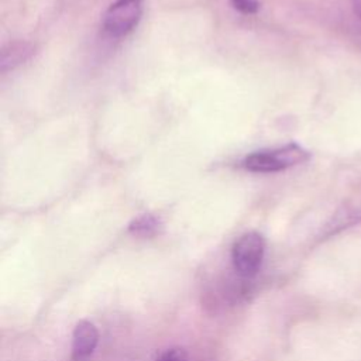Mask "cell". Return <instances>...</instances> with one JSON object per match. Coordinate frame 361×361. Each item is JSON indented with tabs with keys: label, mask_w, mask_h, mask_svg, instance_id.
Returning a JSON list of instances; mask_svg holds the SVG:
<instances>
[{
	"label": "cell",
	"mask_w": 361,
	"mask_h": 361,
	"mask_svg": "<svg viewBox=\"0 0 361 361\" xmlns=\"http://www.w3.org/2000/svg\"><path fill=\"white\" fill-rule=\"evenodd\" d=\"M233 6L245 14H254L259 8L258 0H230Z\"/></svg>",
	"instance_id": "cell-8"
},
{
	"label": "cell",
	"mask_w": 361,
	"mask_h": 361,
	"mask_svg": "<svg viewBox=\"0 0 361 361\" xmlns=\"http://www.w3.org/2000/svg\"><path fill=\"white\" fill-rule=\"evenodd\" d=\"M159 228V221L152 214H142L137 219H134L130 224V231L135 235L141 237H149L155 234Z\"/></svg>",
	"instance_id": "cell-6"
},
{
	"label": "cell",
	"mask_w": 361,
	"mask_h": 361,
	"mask_svg": "<svg viewBox=\"0 0 361 361\" xmlns=\"http://www.w3.org/2000/svg\"><path fill=\"white\" fill-rule=\"evenodd\" d=\"M99 343L97 327L89 320H80L72 334L71 361H87Z\"/></svg>",
	"instance_id": "cell-4"
},
{
	"label": "cell",
	"mask_w": 361,
	"mask_h": 361,
	"mask_svg": "<svg viewBox=\"0 0 361 361\" xmlns=\"http://www.w3.org/2000/svg\"><path fill=\"white\" fill-rule=\"evenodd\" d=\"M309 159V152L298 144H288L276 149L257 151L248 155L244 166L252 172H278Z\"/></svg>",
	"instance_id": "cell-1"
},
{
	"label": "cell",
	"mask_w": 361,
	"mask_h": 361,
	"mask_svg": "<svg viewBox=\"0 0 361 361\" xmlns=\"http://www.w3.org/2000/svg\"><path fill=\"white\" fill-rule=\"evenodd\" d=\"M34 54V47L25 41H11L1 48L0 55V69L1 72H7L10 69L17 68L31 58Z\"/></svg>",
	"instance_id": "cell-5"
},
{
	"label": "cell",
	"mask_w": 361,
	"mask_h": 361,
	"mask_svg": "<svg viewBox=\"0 0 361 361\" xmlns=\"http://www.w3.org/2000/svg\"><path fill=\"white\" fill-rule=\"evenodd\" d=\"M155 361H189V355L185 348L172 347L162 351Z\"/></svg>",
	"instance_id": "cell-7"
},
{
	"label": "cell",
	"mask_w": 361,
	"mask_h": 361,
	"mask_svg": "<svg viewBox=\"0 0 361 361\" xmlns=\"http://www.w3.org/2000/svg\"><path fill=\"white\" fill-rule=\"evenodd\" d=\"M354 1V10L358 14V17L361 18V0H353Z\"/></svg>",
	"instance_id": "cell-9"
},
{
	"label": "cell",
	"mask_w": 361,
	"mask_h": 361,
	"mask_svg": "<svg viewBox=\"0 0 361 361\" xmlns=\"http://www.w3.org/2000/svg\"><path fill=\"white\" fill-rule=\"evenodd\" d=\"M141 3L142 0H117L104 16V28L116 37L130 32L141 17Z\"/></svg>",
	"instance_id": "cell-3"
},
{
	"label": "cell",
	"mask_w": 361,
	"mask_h": 361,
	"mask_svg": "<svg viewBox=\"0 0 361 361\" xmlns=\"http://www.w3.org/2000/svg\"><path fill=\"white\" fill-rule=\"evenodd\" d=\"M265 241L257 231L243 234L233 245L231 259L234 269L244 278L254 276L264 259Z\"/></svg>",
	"instance_id": "cell-2"
}]
</instances>
